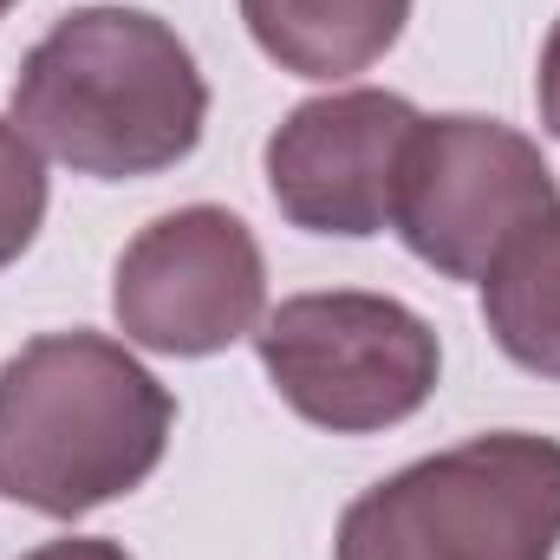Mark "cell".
<instances>
[{
  "label": "cell",
  "instance_id": "13",
  "mask_svg": "<svg viewBox=\"0 0 560 560\" xmlns=\"http://www.w3.org/2000/svg\"><path fill=\"white\" fill-rule=\"evenodd\" d=\"M7 7H13V0H0V20H7Z\"/></svg>",
  "mask_w": 560,
  "mask_h": 560
},
{
  "label": "cell",
  "instance_id": "1",
  "mask_svg": "<svg viewBox=\"0 0 560 560\" xmlns=\"http://www.w3.org/2000/svg\"><path fill=\"white\" fill-rule=\"evenodd\" d=\"M13 125L52 163L125 183L183 163L209 125L196 52L143 7L66 13L13 79Z\"/></svg>",
  "mask_w": 560,
  "mask_h": 560
},
{
  "label": "cell",
  "instance_id": "3",
  "mask_svg": "<svg viewBox=\"0 0 560 560\" xmlns=\"http://www.w3.org/2000/svg\"><path fill=\"white\" fill-rule=\"evenodd\" d=\"M560 443L489 430L372 482L332 535V560H555Z\"/></svg>",
  "mask_w": 560,
  "mask_h": 560
},
{
  "label": "cell",
  "instance_id": "12",
  "mask_svg": "<svg viewBox=\"0 0 560 560\" xmlns=\"http://www.w3.org/2000/svg\"><path fill=\"white\" fill-rule=\"evenodd\" d=\"M20 560H131V555L118 541H98V535H66V541H46V548H33Z\"/></svg>",
  "mask_w": 560,
  "mask_h": 560
},
{
  "label": "cell",
  "instance_id": "5",
  "mask_svg": "<svg viewBox=\"0 0 560 560\" xmlns=\"http://www.w3.org/2000/svg\"><path fill=\"white\" fill-rule=\"evenodd\" d=\"M548 215H560V183L515 125L469 112L418 125L405 150L392 229L423 268L450 280H482Z\"/></svg>",
  "mask_w": 560,
  "mask_h": 560
},
{
  "label": "cell",
  "instance_id": "8",
  "mask_svg": "<svg viewBox=\"0 0 560 560\" xmlns=\"http://www.w3.org/2000/svg\"><path fill=\"white\" fill-rule=\"evenodd\" d=\"M242 20L280 72L352 79L398 46L411 0H242Z\"/></svg>",
  "mask_w": 560,
  "mask_h": 560
},
{
  "label": "cell",
  "instance_id": "10",
  "mask_svg": "<svg viewBox=\"0 0 560 560\" xmlns=\"http://www.w3.org/2000/svg\"><path fill=\"white\" fill-rule=\"evenodd\" d=\"M46 222V163L13 118H0V268H13Z\"/></svg>",
  "mask_w": 560,
  "mask_h": 560
},
{
  "label": "cell",
  "instance_id": "9",
  "mask_svg": "<svg viewBox=\"0 0 560 560\" xmlns=\"http://www.w3.org/2000/svg\"><path fill=\"white\" fill-rule=\"evenodd\" d=\"M482 319L522 372L560 378V215L528 229L482 275Z\"/></svg>",
  "mask_w": 560,
  "mask_h": 560
},
{
  "label": "cell",
  "instance_id": "7",
  "mask_svg": "<svg viewBox=\"0 0 560 560\" xmlns=\"http://www.w3.org/2000/svg\"><path fill=\"white\" fill-rule=\"evenodd\" d=\"M423 112L398 92H326L293 105L268 138V189L306 235H378L398 209L405 150Z\"/></svg>",
  "mask_w": 560,
  "mask_h": 560
},
{
  "label": "cell",
  "instance_id": "6",
  "mask_svg": "<svg viewBox=\"0 0 560 560\" xmlns=\"http://www.w3.org/2000/svg\"><path fill=\"white\" fill-rule=\"evenodd\" d=\"M268 306V261L242 215L215 202H189L138 229L118 255L112 313L125 339L163 359H209L229 352L261 326Z\"/></svg>",
  "mask_w": 560,
  "mask_h": 560
},
{
  "label": "cell",
  "instance_id": "11",
  "mask_svg": "<svg viewBox=\"0 0 560 560\" xmlns=\"http://www.w3.org/2000/svg\"><path fill=\"white\" fill-rule=\"evenodd\" d=\"M535 98H541V125L560 138V20L541 46V72H535Z\"/></svg>",
  "mask_w": 560,
  "mask_h": 560
},
{
  "label": "cell",
  "instance_id": "4",
  "mask_svg": "<svg viewBox=\"0 0 560 560\" xmlns=\"http://www.w3.org/2000/svg\"><path fill=\"white\" fill-rule=\"evenodd\" d=\"M255 352L280 405L332 436H372L418 418L443 352L430 319L392 293H293L255 326Z\"/></svg>",
  "mask_w": 560,
  "mask_h": 560
},
{
  "label": "cell",
  "instance_id": "2",
  "mask_svg": "<svg viewBox=\"0 0 560 560\" xmlns=\"http://www.w3.org/2000/svg\"><path fill=\"white\" fill-rule=\"evenodd\" d=\"M176 398L105 332H39L0 365V495L72 522L143 489Z\"/></svg>",
  "mask_w": 560,
  "mask_h": 560
}]
</instances>
